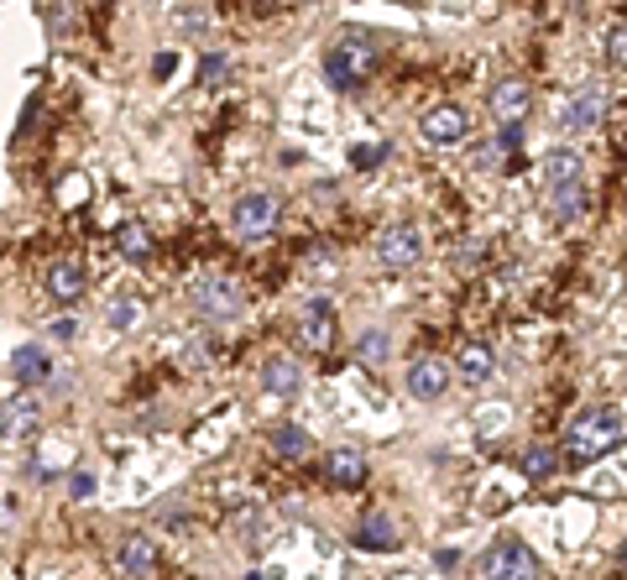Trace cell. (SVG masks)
Masks as SVG:
<instances>
[{
  "instance_id": "6da1fadb",
  "label": "cell",
  "mask_w": 627,
  "mask_h": 580,
  "mask_svg": "<svg viewBox=\"0 0 627 580\" xmlns=\"http://www.w3.org/2000/svg\"><path fill=\"white\" fill-rule=\"evenodd\" d=\"M622 434H627L622 408L617 403H596V408H580L575 413V424L565 429V450H570V460L591 466V460H601L607 450L622 445Z\"/></svg>"
},
{
  "instance_id": "7a4b0ae2",
  "label": "cell",
  "mask_w": 627,
  "mask_h": 580,
  "mask_svg": "<svg viewBox=\"0 0 627 580\" xmlns=\"http://www.w3.org/2000/svg\"><path fill=\"white\" fill-rule=\"evenodd\" d=\"M371 63H377V53H371L366 32H351V37H340L335 48L324 53V79H330V89H351L356 79L371 74Z\"/></svg>"
},
{
  "instance_id": "3957f363",
  "label": "cell",
  "mask_w": 627,
  "mask_h": 580,
  "mask_svg": "<svg viewBox=\"0 0 627 580\" xmlns=\"http://www.w3.org/2000/svg\"><path fill=\"white\" fill-rule=\"evenodd\" d=\"M481 570H486V580H539V560H533V549L523 539H497L486 549Z\"/></svg>"
},
{
  "instance_id": "277c9868",
  "label": "cell",
  "mask_w": 627,
  "mask_h": 580,
  "mask_svg": "<svg viewBox=\"0 0 627 580\" xmlns=\"http://www.w3.org/2000/svg\"><path fill=\"white\" fill-rule=\"evenodd\" d=\"M377 257H382V267H392V272L413 267L418 257H424V230H418V225H387L382 241H377Z\"/></svg>"
},
{
  "instance_id": "5b68a950",
  "label": "cell",
  "mask_w": 627,
  "mask_h": 580,
  "mask_svg": "<svg viewBox=\"0 0 627 580\" xmlns=\"http://www.w3.org/2000/svg\"><path fill=\"white\" fill-rule=\"evenodd\" d=\"M466 131H471V121H466V110H460V105H429L424 115H418V136L434 142V147H455Z\"/></svg>"
},
{
  "instance_id": "8992f818",
  "label": "cell",
  "mask_w": 627,
  "mask_h": 580,
  "mask_svg": "<svg viewBox=\"0 0 627 580\" xmlns=\"http://www.w3.org/2000/svg\"><path fill=\"white\" fill-rule=\"evenodd\" d=\"M601 115H607V95H601V89H580V95H575L560 115H554V121H560L565 136H586Z\"/></svg>"
},
{
  "instance_id": "52a82bcc",
  "label": "cell",
  "mask_w": 627,
  "mask_h": 580,
  "mask_svg": "<svg viewBox=\"0 0 627 580\" xmlns=\"http://www.w3.org/2000/svg\"><path fill=\"white\" fill-rule=\"evenodd\" d=\"M450 361H439V356H418L413 366H408V392L413 398H424V403H434V398H445V387H450Z\"/></svg>"
},
{
  "instance_id": "ba28073f",
  "label": "cell",
  "mask_w": 627,
  "mask_h": 580,
  "mask_svg": "<svg viewBox=\"0 0 627 580\" xmlns=\"http://www.w3.org/2000/svg\"><path fill=\"white\" fill-rule=\"evenodd\" d=\"M194 309L209 319H230V314H241V288L225 283V277H204L194 288Z\"/></svg>"
},
{
  "instance_id": "9c48e42d",
  "label": "cell",
  "mask_w": 627,
  "mask_h": 580,
  "mask_svg": "<svg viewBox=\"0 0 627 580\" xmlns=\"http://www.w3.org/2000/svg\"><path fill=\"white\" fill-rule=\"evenodd\" d=\"M272 225H277V199L272 194L236 199V230H241V236H267Z\"/></svg>"
},
{
  "instance_id": "30bf717a",
  "label": "cell",
  "mask_w": 627,
  "mask_h": 580,
  "mask_svg": "<svg viewBox=\"0 0 627 580\" xmlns=\"http://www.w3.org/2000/svg\"><path fill=\"white\" fill-rule=\"evenodd\" d=\"M6 366H11V382H16V387H37V382L53 377V361H48L42 345H16Z\"/></svg>"
},
{
  "instance_id": "8fae6325",
  "label": "cell",
  "mask_w": 627,
  "mask_h": 580,
  "mask_svg": "<svg viewBox=\"0 0 627 580\" xmlns=\"http://www.w3.org/2000/svg\"><path fill=\"white\" fill-rule=\"evenodd\" d=\"M528 105H533V95H528L523 79H502V84L492 89V115H497L502 126H523Z\"/></svg>"
},
{
  "instance_id": "7c38bea8",
  "label": "cell",
  "mask_w": 627,
  "mask_h": 580,
  "mask_svg": "<svg viewBox=\"0 0 627 580\" xmlns=\"http://www.w3.org/2000/svg\"><path fill=\"white\" fill-rule=\"evenodd\" d=\"M42 419V403L32 398V392H11L6 398V419H0V429H6V445H16L21 434H32Z\"/></svg>"
},
{
  "instance_id": "4fadbf2b",
  "label": "cell",
  "mask_w": 627,
  "mask_h": 580,
  "mask_svg": "<svg viewBox=\"0 0 627 580\" xmlns=\"http://www.w3.org/2000/svg\"><path fill=\"white\" fill-rule=\"evenodd\" d=\"M398 544H403V533H398V523H392L387 513H366V518H361V528H356V549L392 554Z\"/></svg>"
},
{
  "instance_id": "5bb4252c",
  "label": "cell",
  "mask_w": 627,
  "mask_h": 580,
  "mask_svg": "<svg viewBox=\"0 0 627 580\" xmlns=\"http://www.w3.org/2000/svg\"><path fill=\"white\" fill-rule=\"evenodd\" d=\"M455 377H460V382H471V387L492 382V377H497V356L486 351L481 340H466V345H460V356H455Z\"/></svg>"
},
{
  "instance_id": "9a60e30c",
  "label": "cell",
  "mask_w": 627,
  "mask_h": 580,
  "mask_svg": "<svg viewBox=\"0 0 627 580\" xmlns=\"http://www.w3.org/2000/svg\"><path fill=\"white\" fill-rule=\"evenodd\" d=\"M121 570H126L131 580H147V575L157 570V549H152L147 533H131V539L121 544Z\"/></svg>"
},
{
  "instance_id": "2e32d148",
  "label": "cell",
  "mask_w": 627,
  "mask_h": 580,
  "mask_svg": "<svg viewBox=\"0 0 627 580\" xmlns=\"http://www.w3.org/2000/svg\"><path fill=\"white\" fill-rule=\"evenodd\" d=\"M298 335H304V345H314V351H324V345L335 340V309L324 304V298H314V304L304 309V330H298Z\"/></svg>"
},
{
  "instance_id": "e0dca14e",
  "label": "cell",
  "mask_w": 627,
  "mask_h": 580,
  "mask_svg": "<svg viewBox=\"0 0 627 580\" xmlns=\"http://www.w3.org/2000/svg\"><path fill=\"white\" fill-rule=\"evenodd\" d=\"M330 481H335V486H361V481H366V455L351 450V445L330 450Z\"/></svg>"
},
{
  "instance_id": "ac0fdd59",
  "label": "cell",
  "mask_w": 627,
  "mask_h": 580,
  "mask_svg": "<svg viewBox=\"0 0 627 580\" xmlns=\"http://www.w3.org/2000/svg\"><path fill=\"white\" fill-rule=\"evenodd\" d=\"M48 293L58 298V304H74V298L84 293V267H79V262H53V272H48Z\"/></svg>"
},
{
  "instance_id": "d6986e66",
  "label": "cell",
  "mask_w": 627,
  "mask_h": 580,
  "mask_svg": "<svg viewBox=\"0 0 627 580\" xmlns=\"http://www.w3.org/2000/svg\"><path fill=\"white\" fill-rule=\"evenodd\" d=\"M262 387L272 392V398H293V392L304 387V371H298V361H267Z\"/></svg>"
},
{
  "instance_id": "ffe728a7",
  "label": "cell",
  "mask_w": 627,
  "mask_h": 580,
  "mask_svg": "<svg viewBox=\"0 0 627 580\" xmlns=\"http://www.w3.org/2000/svg\"><path fill=\"white\" fill-rule=\"evenodd\" d=\"M115 246H121L126 262H147L152 257V230L142 220H126L121 230H115Z\"/></svg>"
},
{
  "instance_id": "44dd1931",
  "label": "cell",
  "mask_w": 627,
  "mask_h": 580,
  "mask_svg": "<svg viewBox=\"0 0 627 580\" xmlns=\"http://www.w3.org/2000/svg\"><path fill=\"white\" fill-rule=\"evenodd\" d=\"M544 178H549V189L580 183V152H575V147H554V152H549V162H544Z\"/></svg>"
},
{
  "instance_id": "7402d4cb",
  "label": "cell",
  "mask_w": 627,
  "mask_h": 580,
  "mask_svg": "<svg viewBox=\"0 0 627 580\" xmlns=\"http://www.w3.org/2000/svg\"><path fill=\"white\" fill-rule=\"evenodd\" d=\"M549 215H554V220H580V215H586V183L549 189Z\"/></svg>"
},
{
  "instance_id": "603a6c76",
  "label": "cell",
  "mask_w": 627,
  "mask_h": 580,
  "mask_svg": "<svg viewBox=\"0 0 627 580\" xmlns=\"http://www.w3.org/2000/svg\"><path fill=\"white\" fill-rule=\"evenodd\" d=\"M272 450L283 460H304L314 450V439H309V429H298V424H277L272 429Z\"/></svg>"
},
{
  "instance_id": "cb8c5ba5",
  "label": "cell",
  "mask_w": 627,
  "mask_h": 580,
  "mask_svg": "<svg viewBox=\"0 0 627 580\" xmlns=\"http://www.w3.org/2000/svg\"><path fill=\"white\" fill-rule=\"evenodd\" d=\"M518 466H523V476H528V481H544V476L560 471V455H554L549 445H533V450H523Z\"/></svg>"
},
{
  "instance_id": "d4e9b609",
  "label": "cell",
  "mask_w": 627,
  "mask_h": 580,
  "mask_svg": "<svg viewBox=\"0 0 627 580\" xmlns=\"http://www.w3.org/2000/svg\"><path fill=\"white\" fill-rule=\"evenodd\" d=\"M105 324L115 335L136 330V324H142V304H136V298H115V304H105Z\"/></svg>"
},
{
  "instance_id": "484cf974",
  "label": "cell",
  "mask_w": 627,
  "mask_h": 580,
  "mask_svg": "<svg viewBox=\"0 0 627 580\" xmlns=\"http://www.w3.org/2000/svg\"><path fill=\"white\" fill-rule=\"evenodd\" d=\"M356 351H361V361H371V366H382V361H387V335H382V330H371V335H361V345H356Z\"/></svg>"
},
{
  "instance_id": "4316f807",
  "label": "cell",
  "mask_w": 627,
  "mask_h": 580,
  "mask_svg": "<svg viewBox=\"0 0 627 580\" xmlns=\"http://www.w3.org/2000/svg\"><path fill=\"white\" fill-rule=\"evenodd\" d=\"M382 157H387L382 142H361V147H351V168H377Z\"/></svg>"
},
{
  "instance_id": "83f0119b",
  "label": "cell",
  "mask_w": 627,
  "mask_h": 580,
  "mask_svg": "<svg viewBox=\"0 0 627 580\" xmlns=\"http://www.w3.org/2000/svg\"><path fill=\"white\" fill-rule=\"evenodd\" d=\"M607 63H612V68H627V27H612V32H607Z\"/></svg>"
},
{
  "instance_id": "f1b7e54d",
  "label": "cell",
  "mask_w": 627,
  "mask_h": 580,
  "mask_svg": "<svg viewBox=\"0 0 627 580\" xmlns=\"http://www.w3.org/2000/svg\"><path fill=\"white\" fill-rule=\"evenodd\" d=\"M225 68H230L225 53H209V58L199 63V84H220V79H225Z\"/></svg>"
},
{
  "instance_id": "f546056e",
  "label": "cell",
  "mask_w": 627,
  "mask_h": 580,
  "mask_svg": "<svg viewBox=\"0 0 627 580\" xmlns=\"http://www.w3.org/2000/svg\"><path fill=\"white\" fill-rule=\"evenodd\" d=\"M68 497L89 502V497H95V476H89V471H74V476H68Z\"/></svg>"
},
{
  "instance_id": "4dcf8cb0",
  "label": "cell",
  "mask_w": 627,
  "mask_h": 580,
  "mask_svg": "<svg viewBox=\"0 0 627 580\" xmlns=\"http://www.w3.org/2000/svg\"><path fill=\"white\" fill-rule=\"evenodd\" d=\"M48 335H53V340H63V345H68V340H74V335H79V319H68V314H58V319H53V324H48Z\"/></svg>"
},
{
  "instance_id": "1f68e13d",
  "label": "cell",
  "mask_w": 627,
  "mask_h": 580,
  "mask_svg": "<svg viewBox=\"0 0 627 580\" xmlns=\"http://www.w3.org/2000/svg\"><path fill=\"white\" fill-rule=\"evenodd\" d=\"M497 147H507V152H513V147H523V126H502Z\"/></svg>"
},
{
  "instance_id": "d6a6232c",
  "label": "cell",
  "mask_w": 627,
  "mask_h": 580,
  "mask_svg": "<svg viewBox=\"0 0 627 580\" xmlns=\"http://www.w3.org/2000/svg\"><path fill=\"white\" fill-rule=\"evenodd\" d=\"M622 570H627V539H622Z\"/></svg>"
}]
</instances>
